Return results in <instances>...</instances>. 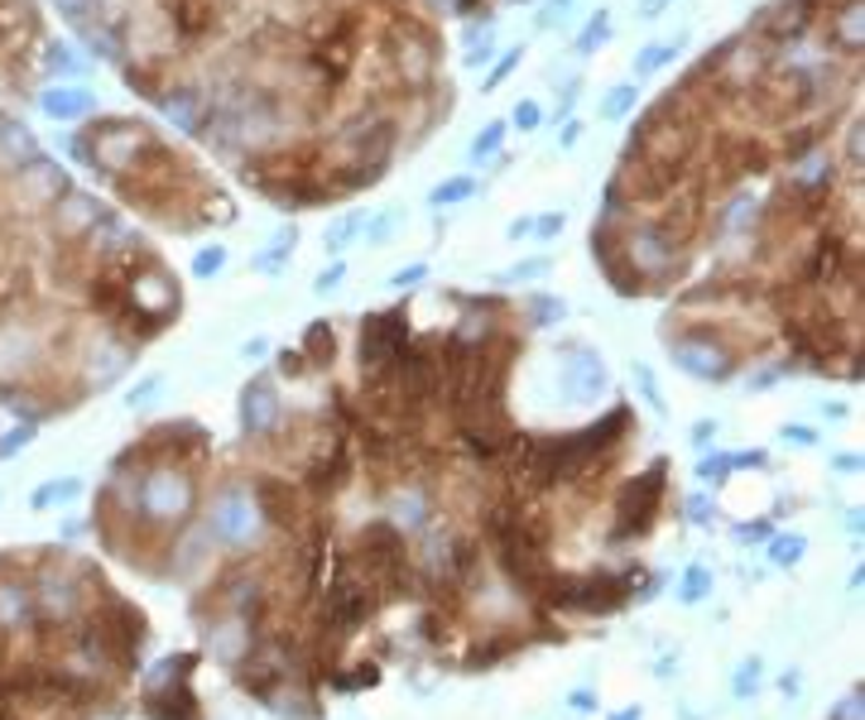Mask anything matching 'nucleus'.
Masks as SVG:
<instances>
[{"mask_svg":"<svg viewBox=\"0 0 865 720\" xmlns=\"http://www.w3.org/2000/svg\"><path fill=\"white\" fill-rule=\"evenodd\" d=\"M428 279V259H414V265H404V269H395L389 274V288H399V294H409V288H418Z\"/></svg>","mask_w":865,"mask_h":720,"instance_id":"47","label":"nucleus"},{"mask_svg":"<svg viewBox=\"0 0 865 720\" xmlns=\"http://www.w3.org/2000/svg\"><path fill=\"white\" fill-rule=\"evenodd\" d=\"M342 284H346V259H332V265L313 279V294H317V298H332Z\"/></svg>","mask_w":865,"mask_h":720,"instance_id":"45","label":"nucleus"},{"mask_svg":"<svg viewBox=\"0 0 865 720\" xmlns=\"http://www.w3.org/2000/svg\"><path fill=\"white\" fill-rule=\"evenodd\" d=\"M803 553H807V543L793 538V533H784V538L770 543V562H774V567H793V562H798Z\"/></svg>","mask_w":865,"mask_h":720,"instance_id":"41","label":"nucleus"},{"mask_svg":"<svg viewBox=\"0 0 865 720\" xmlns=\"http://www.w3.org/2000/svg\"><path fill=\"white\" fill-rule=\"evenodd\" d=\"M731 466L735 471H755V466H764V452H741V456H731Z\"/></svg>","mask_w":865,"mask_h":720,"instance_id":"57","label":"nucleus"},{"mask_svg":"<svg viewBox=\"0 0 865 720\" xmlns=\"http://www.w3.org/2000/svg\"><path fill=\"white\" fill-rule=\"evenodd\" d=\"M634 384H640V394L649 399V409H654L659 418L669 413V403H663V394H659V380H654V370H649L644 360H640V366H634Z\"/></svg>","mask_w":865,"mask_h":720,"instance_id":"43","label":"nucleus"},{"mask_svg":"<svg viewBox=\"0 0 865 720\" xmlns=\"http://www.w3.org/2000/svg\"><path fill=\"white\" fill-rule=\"evenodd\" d=\"M294 250H298V226H279V230L269 236L265 250H255V269H260V274H279Z\"/></svg>","mask_w":865,"mask_h":720,"instance_id":"25","label":"nucleus"},{"mask_svg":"<svg viewBox=\"0 0 865 720\" xmlns=\"http://www.w3.org/2000/svg\"><path fill=\"white\" fill-rule=\"evenodd\" d=\"M68 187H78L72 183V168H63L49 154H39V158H29L24 168H14L10 178H0V202L20 216H43Z\"/></svg>","mask_w":865,"mask_h":720,"instance_id":"3","label":"nucleus"},{"mask_svg":"<svg viewBox=\"0 0 865 720\" xmlns=\"http://www.w3.org/2000/svg\"><path fill=\"white\" fill-rule=\"evenodd\" d=\"M606 720H644L640 706H625V711H615V716H606Z\"/></svg>","mask_w":865,"mask_h":720,"instance_id":"62","label":"nucleus"},{"mask_svg":"<svg viewBox=\"0 0 865 720\" xmlns=\"http://www.w3.org/2000/svg\"><path fill=\"white\" fill-rule=\"evenodd\" d=\"M669 6H673V0H640V20H659Z\"/></svg>","mask_w":865,"mask_h":720,"instance_id":"58","label":"nucleus"},{"mask_svg":"<svg viewBox=\"0 0 865 720\" xmlns=\"http://www.w3.org/2000/svg\"><path fill=\"white\" fill-rule=\"evenodd\" d=\"M525 53H529V49H525V43H515V49H505V53H496V68H490V72H486V82H481V92H486V96H490V92H500V86H505V82H510V78H515V68H519V63H525Z\"/></svg>","mask_w":865,"mask_h":720,"instance_id":"34","label":"nucleus"},{"mask_svg":"<svg viewBox=\"0 0 865 720\" xmlns=\"http://www.w3.org/2000/svg\"><path fill=\"white\" fill-rule=\"evenodd\" d=\"M663 490H669V461H649V471L630 475V481H620L611 510H615V528L611 538H640V533L654 528L659 518V504H663Z\"/></svg>","mask_w":865,"mask_h":720,"instance_id":"6","label":"nucleus"},{"mask_svg":"<svg viewBox=\"0 0 865 720\" xmlns=\"http://www.w3.org/2000/svg\"><path fill=\"white\" fill-rule=\"evenodd\" d=\"M389 524H395L399 533L404 528H428V490H414V485H404L389 495Z\"/></svg>","mask_w":865,"mask_h":720,"instance_id":"22","label":"nucleus"},{"mask_svg":"<svg viewBox=\"0 0 865 720\" xmlns=\"http://www.w3.org/2000/svg\"><path fill=\"white\" fill-rule=\"evenodd\" d=\"M529 226H533V216H515V222H510V240H525Z\"/></svg>","mask_w":865,"mask_h":720,"instance_id":"60","label":"nucleus"},{"mask_svg":"<svg viewBox=\"0 0 865 720\" xmlns=\"http://www.w3.org/2000/svg\"><path fill=\"white\" fill-rule=\"evenodd\" d=\"M562 226H568V212H548V216H533L529 236L548 245V240H558V236H562Z\"/></svg>","mask_w":865,"mask_h":720,"instance_id":"46","label":"nucleus"},{"mask_svg":"<svg viewBox=\"0 0 865 720\" xmlns=\"http://www.w3.org/2000/svg\"><path fill=\"white\" fill-rule=\"evenodd\" d=\"M303 370H308V360L298 356V346H294V351H279V374H284V380H298Z\"/></svg>","mask_w":865,"mask_h":720,"instance_id":"51","label":"nucleus"},{"mask_svg":"<svg viewBox=\"0 0 865 720\" xmlns=\"http://www.w3.org/2000/svg\"><path fill=\"white\" fill-rule=\"evenodd\" d=\"M706 590H712V572H706L702 562H692V567L683 572V590H678V600H683V605H702Z\"/></svg>","mask_w":865,"mask_h":720,"instance_id":"37","label":"nucleus"},{"mask_svg":"<svg viewBox=\"0 0 865 720\" xmlns=\"http://www.w3.org/2000/svg\"><path fill=\"white\" fill-rule=\"evenodd\" d=\"M284 428V399L269 380H251L241 394V432L245 438H274Z\"/></svg>","mask_w":865,"mask_h":720,"instance_id":"15","label":"nucleus"},{"mask_svg":"<svg viewBox=\"0 0 865 720\" xmlns=\"http://www.w3.org/2000/svg\"><path fill=\"white\" fill-rule=\"evenodd\" d=\"M770 524H760V518H755V524H741V528H735V538H741V543H755V538H770Z\"/></svg>","mask_w":865,"mask_h":720,"instance_id":"54","label":"nucleus"},{"mask_svg":"<svg viewBox=\"0 0 865 720\" xmlns=\"http://www.w3.org/2000/svg\"><path fill=\"white\" fill-rule=\"evenodd\" d=\"M582 6V0H543V10H539V29H558V24H568L572 20V10Z\"/></svg>","mask_w":865,"mask_h":720,"instance_id":"42","label":"nucleus"},{"mask_svg":"<svg viewBox=\"0 0 865 720\" xmlns=\"http://www.w3.org/2000/svg\"><path fill=\"white\" fill-rule=\"evenodd\" d=\"M568 706H572L577 716H591V711H597V697H591V691L582 687V691H572V697H568Z\"/></svg>","mask_w":865,"mask_h":720,"instance_id":"55","label":"nucleus"},{"mask_svg":"<svg viewBox=\"0 0 865 720\" xmlns=\"http://www.w3.org/2000/svg\"><path fill=\"white\" fill-rule=\"evenodd\" d=\"M760 682H764V662L760 658H745L741 668H735V677H731V691L745 701V697H755V691H760Z\"/></svg>","mask_w":865,"mask_h":720,"instance_id":"39","label":"nucleus"},{"mask_svg":"<svg viewBox=\"0 0 865 720\" xmlns=\"http://www.w3.org/2000/svg\"><path fill=\"white\" fill-rule=\"evenodd\" d=\"M409 341H414L409 308L370 312L366 322H360V374H366V384L395 380V366H399V356H404Z\"/></svg>","mask_w":865,"mask_h":720,"instance_id":"4","label":"nucleus"},{"mask_svg":"<svg viewBox=\"0 0 865 720\" xmlns=\"http://www.w3.org/2000/svg\"><path fill=\"white\" fill-rule=\"evenodd\" d=\"M688 518H692V524H712V500H706V495H692V500H688Z\"/></svg>","mask_w":865,"mask_h":720,"instance_id":"52","label":"nucleus"},{"mask_svg":"<svg viewBox=\"0 0 865 720\" xmlns=\"http://www.w3.org/2000/svg\"><path fill=\"white\" fill-rule=\"evenodd\" d=\"M817 20H822L817 0H770L764 10H755V34L770 49H784V43H798L813 34Z\"/></svg>","mask_w":865,"mask_h":720,"instance_id":"10","label":"nucleus"},{"mask_svg":"<svg viewBox=\"0 0 865 720\" xmlns=\"http://www.w3.org/2000/svg\"><path fill=\"white\" fill-rule=\"evenodd\" d=\"M337 322H327V317H313L308 327H303V337H298V356L308 360V366L317 370H327V366H337Z\"/></svg>","mask_w":865,"mask_h":720,"instance_id":"21","label":"nucleus"},{"mask_svg":"<svg viewBox=\"0 0 865 720\" xmlns=\"http://www.w3.org/2000/svg\"><path fill=\"white\" fill-rule=\"evenodd\" d=\"M683 34L678 39H659V43H644L640 53H634V78H654V72H663V68H673L678 63V53H683Z\"/></svg>","mask_w":865,"mask_h":720,"instance_id":"23","label":"nucleus"},{"mask_svg":"<svg viewBox=\"0 0 865 720\" xmlns=\"http://www.w3.org/2000/svg\"><path fill=\"white\" fill-rule=\"evenodd\" d=\"M712 438H716V423H712V418H702V423H692V442H698V446H706Z\"/></svg>","mask_w":865,"mask_h":720,"instance_id":"56","label":"nucleus"},{"mask_svg":"<svg viewBox=\"0 0 865 720\" xmlns=\"http://www.w3.org/2000/svg\"><path fill=\"white\" fill-rule=\"evenodd\" d=\"M669 356L678 370L702 380V384H726V380H735V370H741V351H735L716 327L669 331Z\"/></svg>","mask_w":865,"mask_h":720,"instance_id":"2","label":"nucleus"},{"mask_svg":"<svg viewBox=\"0 0 865 720\" xmlns=\"http://www.w3.org/2000/svg\"><path fill=\"white\" fill-rule=\"evenodd\" d=\"M827 49L836 58H861L865 53V10H861V0H846V6L827 10Z\"/></svg>","mask_w":865,"mask_h":720,"instance_id":"19","label":"nucleus"},{"mask_svg":"<svg viewBox=\"0 0 865 720\" xmlns=\"http://www.w3.org/2000/svg\"><path fill=\"white\" fill-rule=\"evenodd\" d=\"M784 442H788V446H817V432H813V428L788 423V428H784Z\"/></svg>","mask_w":865,"mask_h":720,"instance_id":"53","label":"nucleus"},{"mask_svg":"<svg viewBox=\"0 0 865 720\" xmlns=\"http://www.w3.org/2000/svg\"><path fill=\"white\" fill-rule=\"evenodd\" d=\"M34 101H39V111L58 125H82V121L96 115V96H92L86 82H49V86L34 92Z\"/></svg>","mask_w":865,"mask_h":720,"instance_id":"16","label":"nucleus"},{"mask_svg":"<svg viewBox=\"0 0 865 720\" xmlns=\"http://www.w3.org/2000/svg\"><path fill=\"white\" fill-rule=\"evenodd\" d=\"M251 504H255L260 524H269V528L298 533L303 524V495H298V481H288V475H255Z\"/></svg>","mask_w":865,"mask_h":720,"instance_id":"11","label":"nucleus"},{"mask_svg":"<svg viewBox=\"0 0 865 720\" xmlns=\"http://www.w3.org/2000/svg\"><path fill=\"white\" fill-rule=\"evenodd\" d=\"M0 634L6 639H39V610L29 567L20 562H0Z\"/></svg>","mask_w":865,"mask_h":720,"instance_id":"7","label":"nucleus"},{"mask_svg":"<svg viewBox=\"0 0 865 720\" xmlns=\"http://www.w3.org/2000/svg\"><path fill=\"white\" fill-rule=\"evenodd\" d=\"M399 226H404V207H380L375 216H366L360 236H366L370 245H389V240L399 236Z\"/></svg>","mask_w":865,"mask_h":720,"instance_id":"33","label":"nucleus"},{"mask_svg":"<svg viewBox=\"0 0 865 720\" xmlns=\"http://www.w3.org/2000/svg\"><path fill=\"white\" fill-rule=\"evenodd\" d=\"M505 125L510 130H519V135H533V130L543 125V106L533 96H525V101H515V111L505 115Z\"/></svg>","mask_w":865,"mask_h":720,"instance_id":"38","label":"nucleus"},{"mask_svg":"<svg viewBox=\"0 0 865 720\" xmlns=\"http://www.w3.org/2000/svg\"><path fill=\"white\" fill-rule=\"evenodd\" d=\"M78 495H82V481H78V475H58V481L39 485L34 495H29V504H34V510H53V504H68V500H78Z\"/></svg>","mask_w":865,"mask_h":720,"instance_id":"32","label":"nucleus"},{"mask_svg":"<svg viewBox=\"0 0 865 720\" xmlns=\"http://www.w3.org/2000/svg\"><path fill=\"white\" fill-rule=\"evenodd\" d=\"M154 106L159 115L173 125V130H183V135H202V121H207V82H197V78H169L164 82V92L154 96Z\"/></svg>","mask_w":865,"mask_h":720,"instance_id":"12","label":"nucleus"},{"mask_svg":"<svg viewBox=\"0 0 865 720\" xmlns=\"http://www.w3.org/2000/svg\"><path fill=\"white\" fill-rule=\"evenodd\" d=\"M164 389V374H150V380H140L135 389H130V399H125V409H144V403H154V394Z\"/></svg>","mask_w":865,"mask_h":720,"instance_id":"49","label":"nucleus"},{"mask_svg":"<svg viewBox=\"0 0 865 720\" xmlns=\"http://www.w3.org/2000/svg\"><path fill=\"white\" fill-rule=\"evenodd\" d=\"M144 720H202V706L187 687V677H169V682H144Z\"/></svg>","mask_w":865,"mask_h":720,"instance_id":"17","label":"nucleus"},{"mask_svg":"<svg viewBox=\"0 0 865 720\" xmlns=\"http://www.w3.org/2000/svg\"><path fill=\"white\" fill-rule=\"evenodd\" d=\"M505 135H510V125L505 121H490L476 130V140H471V164H486V158H496L505 150Z\"/></svg>","mask_w":865,"mask_h":720,"instance_id":"35","label":"nucleus"},{"mask_svg":"<svg viewBox=\"0 0 865 720\" xmlns=\"http://www.w3.org/2000/svg\"><path fill=\"white\" fill-rule=\"evenodd\" d=\"M106 212L111 207L96 193H86V187H68V193L58 197L49 212H43V230H49L53 245H82L86 230H92Z\"/></svg>","mask_w":865,"mask_h":720,"instance_id":"8","label":"nucleus"},{"mask_svg":"<svg viewBox=\"0 0 865 720\" xmlns=\"http://www.w3.org/2000/svg\"><path fill=\"white\" fill-rule=\"evenodd\" d=\"M553 274V255H529V259H515L510 269L496 274V284H543Z\"/></svg>","mask_w":865,"mask_h":720,"instance_id":"31","label":"nucleus"},{"mask_svg":"<svg viewBox=\"0 0 865 720\" xmlns=\"http://www.w3.org/2000/svg\"><path fill=\"white\" fill-rule=\"evenodd\" d=\"M360 226H366V212H360V207H346L337 222H327V230H323V250H327L332 259H342L346 245L360 236Z\"/></svg>","mask_w":865,"mask_h":720,"instance_id":"26","label":"nucleus"},{"mask_svg":"<svg viewBox=\"0 0 865 720\" xmlns=\"http://www.w3.org/2000/svg\"><path fill=\"white\" fill-rule=\"evenodd\" d=\"M500 6H529V0H500Z\"/></svg>","mask_w":865,"mask_h":720,"instance_id":"63","label":"nucleus"},{"mask_svg":"<svg viewBox=\"0 0 865 720\" xmlns=\"http://www.w3.org/2000/svg\"><path fill=\"white\" fill-rule=\"evenodd\" d=\"M86 72H92V58H86L78 43L43 39V49H39V78H49V82H86Z\"/></svg>","mask_w":865,"mask_h":720,"instance_id":"20","label":"nucleus"},{"mask_svg":"<svg viewBox=\"0 0 865 720\" xmlns=\"http://www.w3.org/2000/svg\"><path fill=\"white\" fill-rule=\"evenodd\" d=\"M360 14H366V10H356L342 29H332V34H323V39L308 43L303 72H308L313 86H317L323 96H337L342 86L352 82L356 63H360Z\"/></svg>","mask_w":865,"mask_h":720,"instance_id":"5","label":"nucleus"},{"mask_svg":"<svg viewBox=\"0 0 865 720\" xmlns=\"http://www.w3.org/2000/svg\"><path fill=\"white\" fill-rule=\"evenodd\" d=\"M245 356H251V360L255 356H269V341L265 337H251V341H245Z\"/></svg>","mask_w":865,"mask_h":720,"instance_id":"61","label":"nucleus"},{"mask_svg":"<svg viewBox=\"0 0 865 720\" xmlns=\"http://www.w3.org/2000/svg\"><path fill=\"white\" fill-rule=\"evenodd\" d=\"M327 682L337 691H360V687L380 682V668H375V662H360V672H327Z\"/></svg>","mask_w":865,"mask_h":720,"instance_id":"40","label":"nucleus"},{"mask_svg":"<svg viewBox=\"0 0 865 720\" xmlns=\"http://www.w3.org/2000/svg\"><path fill=\"white\" fill-rule=\"evenodd\" d=\"M611 34H615L611 10H591V14H587V24L577 29V39H572V53H577V58L601 53V43H611Z\"/></svg>","mask_w":865,"mask_h":720,"instance_id":"24","label":"nucleus"},{"mask_svg":"<svg viewBox=\"0 0 865 720\" xmlns=\"http://www.w3.org/2000/svg\"><path fill=\"white\" fill-rule=\"evenodd\" d=\"M34 432H39L34 423H14V428L6 432V438H0V461H10V456H20V452H24V446H29V442H34Z\"/></svg>","mask_w":865,"mask_h":720,"instance_id":"44","label":"nucleus"},{"mask_svg":"<svg viewBox=\"0 0 865 720\" xmlns=\"http://www.w3.org/2000/svg\"><path fill=\"white\" fill-rule=\"evenodd\" d=\"M255 533H260V514H255V504H251V490L245 485H226L222 495H216L212 504V514H207V538L212 543H222V547H251L255 543Z\"/></svg>","mask_w":865,"mask_h":720,"instance_id":"9","label":"nucleus"},{"mask_svg":"<svg viewBox=\"0 0 865 720\" xmlns=\"http://www.w3.org/2000/svg\"><path fill=\"white\" fill-rule=\"evenodd\" d=\"M832 466H836V471H846V475H856V471H861V456H856V452H842V456L832 461Z\"/></svg>","mask_w":865,"mask_h":720,"instance_id":"59","label":"nucleus"},{"mask_svg":"<svg viewBox=\"0 0 865 720\" xmlns=\"http://www.w3.org/2000/svg\"><path fill=\"white\" fill-rule=\"evenodd\" d=\"M606 384H611V374H606V360L597 351H587V346H577V351L562 360V389L577 399V403H591L606 394Z\"/></svg>","mask_w":865,"mask_h":720,"instance_id":"18","label":"nucleus"},{"mask_svg":"<svg viewBox=\"0 0 865 720\" xmlns=\"http://www.w3.org/2000/svg\"><path fill=\"white\" fill-rule=\"evenodd\" d=\"M519 644H525L519 634H496V639H481V644H476L471 654H467V672H486V668H496V662L510 658Z\"/></svg>","mask_w":865,"mask_h":720,"instance_id":"28","label":"nucleus"},{"mask_svg":"<svg viewBox=\"0 0 865 720\" xmlns=\"http://www.w3.org/2000/svg\"><path fill=\"white\" fill-rule=\"evenodd\" d=\"M159 14H164L173 43H179V49H193V43L207 39L216 20H222V0H164Z\"/></svg>","mask_w":865,"mask_h":720,"instance_id":"13","label":"nucleus"},{"mask_svg":"<svg viewBox=\"0 0 865 720\" xmlns=\"http://www.w3.org/2000/svg\"><path fill=\"white\" fill-rule=\"evenodd\" d=\"M82 140H86V168H92L101 183H115L154 150L159 130L135 121V115H92Z\"/></svg>","mask_w":865,"mask_h":720,"instance_id":"1","label":"nucleus"},{"mask_svg":"<svg viewBox=\"0 0 865 720\" xmlns=\"http://www.w3.org/2000/svg\"><path fill=\"white\" fill-rule=\"evenodd\" d=\"M577 144H582V121H577V115H568V121H562V130H558V150H577Z\"/></svg>","mask_w":865,"mask_h":720,"instance_id":"50","label":"nucleus"},{"mask_svg":"<svg viewBox=\"0 0 865 720\" xmlns=\"http://www.w3.org/2000/svg\"><path fill=\"white\" fill-rule=\"evenodd\" d=\"M640 82H615L611 92L601 96V121H625V115H634V106H640Z\"/></svg>","mask_w":865,"mask_h":720,"instance_id":"30","label":"nucleus"},{"mask_svg":"<svg viewBox=\"0 0 865 720\" xmlns=\"http://www.w3.org/2000/svg\"><path fill=\"white\" fill-rule=\"evenodd\" d=\"M226 245H202V250L193 255V265H187V274H193V279H216V274L226 269Z\"/></svg>","mask_w":865,"mask_h":720,"instance_id":"36","label":"nucleus"},{"mask_svg":"<svg viewBox=\"0 0 865 720\" xmlns=\"http://www.w3.org/2000/svg\"><path fill=\"white\" fill-rule=\"evenodd\" d=\"M457 442L467 446L476 461H505L515 452L519 432L510 428V418L496 413V418H461L457 423Z\"/></svg>","mask_w":865,"mask_h":720,"instance_id":"14","label":"nucleus"},{"mask_svg":"<svg viewBox=\"0 0 865 720\" xmlns=\"http://www.w3.org/2000/svg\"><path fill=\"white\" fill-rule=\"evenodd\" d=\"M476 193H481V183H476L471 173H452V178H442L428 193V207L432 212H447V207H461V202H471Z\"/></svg>","mask_w":865,"mask_h":720,"instance_id":"27","label":"nucleus"},{"mask_svg":"<svg viewBox=\"0 0 865 720\" xmlns=\"http://www.w3.org/2000/svg\"><path fill=\"white\" fill-rule=\"evenodd\" d=\"M525 317H529V327H539V331H548V327H558V322H568V302H562L558 294H529V302H525Z\"/></svg>","mask_w":865,"mask_h":720,"instance_id":"29","label":"nucleus"},{"mask_svg":"<svg viewBox=\"0 0 865 720\" xmlns=\"http://www.w3.org/2000/svg\"><path fill=\"white\" fill-rule=\"evenodd\" d=\"M698 475L706 485H726L731 475H735V466H731V456H702V466H698Z\"/></svg>","mask_w":865,"mask_h":720,"instance_id":"48","label":"nucleus"}]
</instances>
